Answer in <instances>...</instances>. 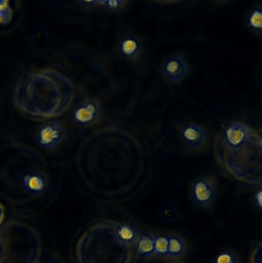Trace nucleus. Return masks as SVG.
I'll list each match as a JSON object with an SVG mask.
<instances>
[{"instance_id":"obj_11","label":"nucleus","mask_w":262,"mask_h":263,"mask_svg":"<svg viewBox=\"0 0 262 263\" xmlns=\"http://www.w3.org/2000/svg\"><path fill=\"white\" fill-rule=\"evenodd\" d=\"M247 22L250 27L254 30L259 31L262 27V11L260 7L252 8L247 17Z\"/></svg>"},{"instance_id":"obj_18","label":"nucleus","mask_w":262,"mask_h":263,"mask_svg":"<svg viewBox=\"0 0 262 263\" xmlns=\"http://www.w3.org/2000/svg\"><path fill=\"white\" fill-rule=\"evenodd\" d=\"M254 201L255 205L258 209H261V189L257 190L254 194Z\"/></svg>"},{"instance_id":"obj_9","label":"nucleus","mask_w":262,"mask_h":263,"mask_svg":"<svg viewBox=\"0 0 262 263\" xmlns=\"http://www.w3.org/2000/svg\"><path fill=\"white\" fill-rule=\"evenodd\" d=\"M136 249L142 256L147 257L154 254V237L149 234H142L137 240Z\"/></svg>"},{"instance_id":"obj_8","label":"nucleus","mask_w":262,"mask_h":263,"mask_svg":"<svg viewBox=\"0 0 262 263\" xmlns=\"http://www.w3.org/2000/svg\"><path fill=\"white\" fill-rule=\"evenodd\" d=\"M139 40L132 36L124 37L120 42L119 49L121 53L126 58H133L140 50Z\"/></svg>"},{"instance_id":"obj_13","label":"nucleus","mask_w":262,"mask_h":263,"mask_svg":"<svg viewBox=\"0 0 262 263\" xmlns=\"http://www.w3.org/2000/svg\"><path fill=\"white\" fill-rule=\"evenodd\" d=\"M117 233L123 241L131 243L136 239V233L133 228L126 224L120 225L117 228Z\"/></svg>"},{"instance_id":"obj_19","label":"nucleus","mask_w":262,"mask_h":263,"mask_svg":"<svg viewBox=\"0 0 262 263\" xmlns=\"http://www.w3.org/2000/svg\"><path fill=\"white\" fill-rule=\"evenodd\" d=\"M80 3H82L85 5L87 6H93L96 5V4L99 3V1H80Z\"/></svg>"},{"instance_id":"obj_10","label":"nucleus","mask_w":262,"mask_h":263,"mask_svg":"<svg viewBox=\"0 0 262 263\" xmlns=\"http://www.w3.org/2000/svg\"><path fill=\"white\" fill-rule=\"evenodd\" d=\"M185 249V243L180 237L176 235L169 236L168 256H179L183 254Z\"/></svg>"},{"instance_id":"obj_7","label":"nucleus","mask_w":262,"mask_h":263,"mask_svg":"<svg viewBox=\"0 0 262 263\" xmlns=\"http://www.w3.org/2000/svg\"><path fill=\"white\" fill-rule=\"evenodd\" d=\"M163 70L168 79L177 81L182 79L186 74L187 65L180 57L172 55L165 60L163 65Z\"/></svg>"},{"instance_id":"obj_6","label":"nucleus","mask_w":262,"mask_h":263,"mask_svg":"<svg viewBox=\"0 0 262 263\" xmlns=\"http://www.w3.org/2000/svg\"><path fill=\"white\" fill-rule=\"evenodd\" d=\"M180 137L186 145L194 150L202 148L207 141L205 129L194 123H188L184 125L180 130Z\"/></svg>"},{"instance_id":"obj_20","label":"nucleus","mask_w":262,"mask_h":263,"mask_svg":"<svg viewBox=\"0 0 262 263\" xmlns=\"http://www.w3.org/2000/svg\"><path fill=\"white\" fill-rule=\"evenodd\" d=\"M4 217V209L2 205L0 204V223Z\"/></svg>"},{"instance_id":"obj_15","label":"nucleus","mask_w":262,"mask_h":263,"mask_svg":"<svg viewBox=\"0 0 262 263\" xmlns=\"http://www.w3.org/2000/svg\"><path fill=\"white\" fill-rule=\"evenodd\" d=\"M214 263H239L235 254L228 250L218 252L214 257Z\"/></svg>"},{"instance_id":"obj_14","label":"nucleus","mask_w":262,"mask_h":263,"mask_svg":"<svg viewBox=\"0 0 262 263\" xmlns=\"http://www.w3.org/2000/svg\"><path fill=\"white\" fill-rule=\"evenodd\" d=\"M13 9L8 0H0V24L9 23L12 20Z\"/></svg>"},{"instance_id":"obj_16","label":"nucleus","mask_w":262,"mask_h":263,"mask_svg":"<svg viewBox=\"0 0 262 263\" xmlns=\"http://www.w3.org/2000/svg\"><path fill=\"white\" fill-rule=\"evenodd\" d=\"M124 3H125V1H99V3L102 5L112 10L122 7Z\"/></svg>"},{"instance_id":"obj_3","label":"nucleus","mask_w":262,"mask_h":263,"mask_svg":"<svg viewBox=\"0 0 262 263\" xmlns=\"http://www.w3.org/2000/svg\"><path fill=\"white\" fill-rule=\"evenodd\" d=\"M65 136L64 125L57 121L44 123L38 128L36 139L38 144L44 149H51L58 145Z\"/></svg>"},{"instance_id":"obj_1","label":"nucleus","mask_w":262,"mask_h":263,"mask_svg":"<svg viewBox=\"0 0 262 263\" xmlns=\"http://www.w3.org/2000/svg\"><path fill=\"white\" fill-rule=\"evenodd\" d=\"M213 151L218 165L234 179L252 185L262 182V137L242 122L227 124L216 134Z\"/></svg>"},{"instance_id":"obj_12","label":"nucleus","mask_w":262,"mask_h":263,"mask_svg":"<svg viewBox=\"0 0 262 263\" xmlns=\"http://www.w3.org/2000/svg\"><path fill=\"white\" fill-rule=\"evenodd\" d=\"M168 237L166 235H159L154 237V254L160 257L168 256Z\"/></svg>"},{"instance_id":"obj_2","label":"nucleus","mask_w":262,"mask_h":263,"mask_svg":"<svg viewBox=\"0 0 262 263\" xmlns=\"http://www.w3.org/2000/svg\"><path fill=\"white\" fill-rule=\"evenodd\" d=\"M73 93V85L64 75L53 69H40L29 71L19 79L13 101L26 116L42 120L64 112Z\"/></svg>"},{"instance_id":"obj_21","label":"nucleus","mask_w":262,"mask_h":263,"mask_svg":"<svg viewBox=\"0 0 262 263\" xmlns=\"http://www.w3.org/2000/svg\"><path fill=\"white\" fill-rule=\"evenodd\" d=\"M178 263H179V262H178Z\"/></svg>"},{"instance_id":"obj_17","label":"nucleus","mask_w":262,"mask_h":263,"mask_svg":"<svg viewBox=\"0 0 262 263\" xmlns=\"http://www.w3.org/2000/svg\"><path fill=\"white\" fill-rule=\"evenodd\" d=\"M162 214L165 219L169 220L173 219L175 216V212L173 209L168 207L163 210Z\"/></svg>"},{"instance_id":"obj_5","label":"nucleus","mask_w":262,"mask_h":263,"mask_svg":"<svg viewBox=\"0 0 262 263\" xmlns=\"http://www.w3.org/2000/svg\"><path fill=\"white\" fill-rule=\"evenodd\" d=\"M99 110V106L96 101L89 100L75 107L72 112V119L79 126H89L96 121Z\"/></svg>"},{"instance_id":"obj_4","label":"nucleus","mask_w":262,"mask_h":263,"mask_svg":"<svg viewBox=\"0 0 262 263\" xmlns=\"http://www.w3.org/2000/svg\"><path fill=\"white\" fill-rule=\"evenodd\" d=\"M216 194L215 183L210 176H204L196 179L191 189V195L198 205L207 206L213 202Z\"/></svg>"}]
</instances>
